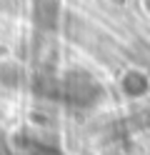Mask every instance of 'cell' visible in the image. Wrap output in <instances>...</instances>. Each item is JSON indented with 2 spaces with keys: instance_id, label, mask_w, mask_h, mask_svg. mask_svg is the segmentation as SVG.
<instances>
[{
  "instance_id": "obj_2",
  "label": "cell",
  "mask_w": 150,
  "mask_h": 155,
  "mask_svg": "<svg viewBox=\"0 0 150 155\" xmlns=\"http://www.w3.org/2000/svg\"><path fill=\"white\" fill-rule=\"evenodd\" d=\"M60 20L58 0H33V23L40 30H53Z\"/></svg>"
},
{
  "instance_id": "obj_5",
  "label": "cell",
  "mask_w": 150,
  "mask_h": 155,
  "mask_svg": "<svg viewBox=\"0 0 150 155\" xmlns=\"http://www.w3.org/2000/svg\"><path fill=\"white\" fill-rule=\"evenodd\" d=\"M143 78L140 75H135V73H130V75H125V80H123V88L128 90V93H140L143 90Z\"/></svg>"
},
{
  "instance_id": "obj_1",
  "label": "cell",
  "mask_w": 150,
  "mask_h": 155,
  "mask_svg": "<svg viewBox=\"0 0 150 155\" xmlns=\"http://www.w3.org/2000/svg\"><path fill=\"white\" fill-rule=\"evenodd\" d=\"M100 85L95 83V78L85 73V70H70L65 73V78L60 80V98L70 105L85 108V105H95L100 100Z\"/></svg>"
},
{
  "instance_id": "obj_4",
  "label": "cell",
  "mask_w": 150,
  "mask_h": 155,
  "mask_svg": "<svg viewBox=\"0 0 150 155\" xmlns=\"http://www.w3.org/2000/svg\"><path fill=\"white\" fill-rule=\"evenodd\" d=\"M23 10H25V0H0V13L18 15Z\"/></svg>"
},
{
  "instance_id": "obj_6",
  "label": "cell",
  "mask_w": 150,
  "mask_h": 155,
  "mask_svg": "<svg viewBox=\"0 0 150 155\" xmlns=\"http://www.w3.org/2000/svg\"><path fill=\"white\" fill-rule=\"evenodd\" d=\"M113 3H123V0H113Z\"/></svg>"
},
{
  "instance_id": "obj_3",
  "label": "cell",
  "mask_w": 150,
  "mask_h": 155,
  "mask_svg": "<svg viewBox=\"0 0 150 155\" xmlns=\"http://www.w3.org/2000/svg\"><path fill=\"white\" fill-rule=\"evenodd\" d=\"M20 80V68L15 63H3L0 65V83L3 85H15Z\"/></svg>"
}]
</instances>
